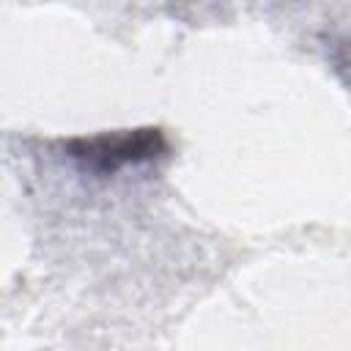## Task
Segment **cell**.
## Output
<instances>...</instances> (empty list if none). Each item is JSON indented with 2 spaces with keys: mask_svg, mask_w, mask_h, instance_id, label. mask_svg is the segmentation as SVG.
<instances>
[{
  "mask_svg": "<svg viewBox=\"0 0 351 351\" xmlns=\"http://www.w3.org/2000/svg\"><path fill=\"white\" fill-rule=\"evenodd\" d=\"M69 151L74 159L85 162L88 167L112 173L123 165L159 156L165 151V137L159 129H134V132H118V134L82 137L69 143Z\"/></svg>",
  "mask_w": 351,
  "mask_h": 351,
  "instance_id": "cell-1",
  "label": "cell"
}]
</instances>
